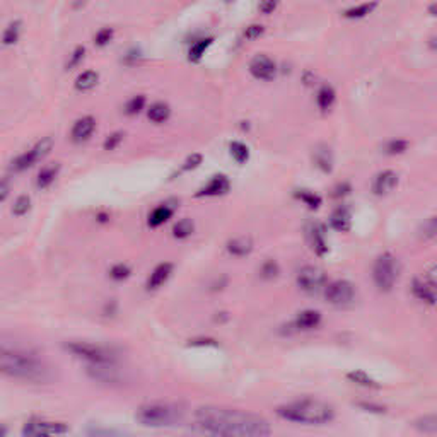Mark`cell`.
Here are the masks:
<instances>
[{"instance_id": "6da1fadb", "label": "cell", "mask_w": 437, "mask_h": 437, "mask_svg": "<svg viewBox=\"0 0 437 437\" xmlns=\"http://www.w3.org/2000/svg\"><path fill=\"white\" fill-rule=\"evenodd\" d=\"M195 426L205 434L227 437H265L272 427L263 417L221 406H200L195 412Z\"/></svg>"}, {"instance_id": "7a4b0ae2", "label": "cell", "mask_w": 437, "mask_h": 437, "mask_svg": "<svg viewBox=\"0 0 437 437\" xmlns=\"http://www.w3.org/2000/svg\"><path fill=\"white\" fill-rule=\"evenodd\" d=\"M0 374L33 384L54 381V371L26 348L0 343Z\"/></svg>"}, {"instance_id": "3957f363", "label": "cell", "mask_w": 437, "mask_h": 437, "mask_svg": "<svg viewBox=\"0 0 437 437\" xmlns=\"http://www.w3.org/2000/svg\"><path fill=\"white\" fill-rule=\"evenodd\" d=\"M277 415L283 421L303 426H325L335 418V408L325 401L304 398L278 406Z\"/></svg>"}, {"instance_id": "277c9868", "label": "cell", "mask_w": 437, "mask_h": 437, "mask_svg": "<svg viewBox=\"0 0 437 437\" xmlns=\"http://www.w3.org/2000/svg\"><path fill=\"white\" fill-rule=\"evenodd\" d=\"M183 418H185V410L173 403H147L142 405L135 413V421L152 429L180 426Z\"/></svg>"}, {"instance_id": "5b68a950", "label": "cell", "mask_w": 437, "mask_h": 437, "mask_svg": "<svg viewBox=\"0 0 437 437\" xmlns=\"http://www.w3.org/2000/svg\"><path fill=\"white\" fill-rule=\"evenodd\" d=\"M398 275L400 263L398 260H396V256H393L391 253H383V255L376 260L373 278L376 287L381 292H390L393 287H395L396 281H398Z\"/></svg>"}, {"instance_id": "8992f818", "label": "cell", "mask_w": 437, "mask_h": 437, "mask_svg": "<svg viewBox=\"0 0 437 437\" xmlns=\"http://www.w3.org/2000/svg\"><path fill=\"white\" fill-rule=\"evenodd\" d=\"M69 352L76 357H81L89 364H106V362H116V353L104 345L87 343V342H69L65 345Z\"/></svg>"}, {"instance_id": "52a82bcc", "label": "cell", "mask_w": 437, "mask_h": 437, "mask_svg": "<svg viewBox=\"0 0 437 437\" xmlns=\"http://www.w3.org/2000/svg\"><path fill=\"white\" fill-rule=\"evenodd\" d=\"M437 266L434 261H431L429 266H427V270H423V273L421 277H417L413 281V294L417 297L418 301H422V303L434 306L437 294H436V286H437Z\"/></svg>"}, {"instance_id": "ba28073f", "label": "cell", "mask_w": 437, "mask_h": 437, "mask_svg": "<svg viewBox=\"0 0 437 437\" xmlns=\"http://www.w3.org/2000/svg\"><path fill=\"white\" fill-rule=\"evenodd\" d=\"M326 301L335 308H351L356 304L357 291L352 282L348 281H335L325 286Z\"/></svg>"}, {"instance_id": "9c48e42d", "label": "cell", "mask_w": 437, "mask_h": 437, "mask_svg": "<svg viewBox=\"0 0 437 437\" xmlns=\"http://www.w3.org/2000/svg\"><path fill=\"white\" fill-rule=\"evenodd\" d=\"M51 149H54V139L51 137L41 139V141H39L34 147L29 149L28 152H24V154L16 157V159L11 163V169L17 173L26 171V169H29L31 166L39 163L43 157H46L48 154H50Z\"/></svg>"}, {"instance_id": "30bf717a", "label": "cell", "mask_w": 437, "mask_h": 437, "mask_svg": "<svg viewBox=\"0 0 437 437\" xmlns=\"http://www.w3.org/2000/svg\"><path fill=\"white\" fill-rule=\"evenodd\" d=\"M297 286L306 294H318L325 289L326 286V275L318 266H303L297 273Z\"/></svg>"}, {"instance_id": "8fae6325", "label": "cell", "mask_w": 437, "mask_h": 437, "mask_svg": "<svg viewBox=\"0 0 437 437\" xmlns=\"http://www.w3.org/2000/svg\"><path fill=\"white\" fill-rule=\"evenodd\" d=\"M69 427L62 422L41 421V418H33L24 426V436H62L67 434Z\"/></svg>"}, {"instance_id": "7c38bea8", "label": "cell", "mask_w": 437, "mask_h": 437, "mask_svg": "<svg viewBox=\"0 0 437 437\" xmlns=\"http://www.w3.org/2000/svg\"><path fill=\"white\" fill-rule=\"evenodd\" d=\"M250 72L253 77L260 81H273L277 76V65L270 56L256 55L250 64Z\"/></svg>"}, {"instance_id": "4fadbf2b", "label": "cell", "mask_w": 437, "mask_h": 437, "mask_svg": "<svg viewBox=\"0 0 437 437\" xmlns=\"http://www.w3.org/2000/svg\"><path fill=\"white\" fill-rule=\"evenodd\" d=\"M87 376L98 383L115 384L120 381V373H118L115 362H106V364H89V367H87Z\"/></svg>"}, {"instance_id": "5bb4252c", "label": "cell", "mask_w": 437, "mask_h": 437, "mask_svg": "<svg viewBox=\"0 0 437 437\" xmlns=\"http://www.w3.org/2000/svg\"><path fill=\"white\" fill-rule=\"evenodd\" d=\"M308 233L309 244H311V250L316 253L318 256H325L328 253V244H326V227L321 222H311L306 229Z\"/></svg>"}, {"instance_id": "9a60e30c", "label": "cell", "mask_w": 437, "mask_h": 437, "mask_svg": "<svg viewBox=\"0 0 437 437\" xmlns=\"http://www.w3.org/2000/svg\"><path fill=\"white\" fill-rule=\"evenodd\" d=\"M231 188V181L229 178L224 176V174H217V176H214L211 181L207 183L204 188H200L199 194L196 196H218V195H224L229 191Z\"/></svg>"}, {"instance_id": "2e32d148", "label": "cell", "mask_w": 437, "mask_h": 437, "mask_svg": "<svg viewBox=\"0 0 437 437\" xmlns=\"http://www.w3.org/2000/svg\"><path fill=\"white\" fill-rule=\"evenodd\" d=\"M396 185H398V174L388 169V171L379 173L378 176H376L373 190L376 195L381 196V195H388L390 191H393V188H395Z\"/></svg>"}, {"instance_id": "e0dca14e", "label": "cell", "mask_w": 437, "mask_h": 437, "mask_svg": "<svg viewBox=\"0 0 437 437\" xmlns=\"http://www.w3.org/2000/svg\"><path fill=\"white\" fill-rule=\"evenodd\" d=\"M96 130V120L93 116H84L81 120L76 121V125L72 126V141L74 142H86Z\"/></svg>"}, {"instance_id": "ac0fdd59", "label": "cell", "mask_w": 437, "mask_h": 437, "mask_svg": "<svg viewBox=\"0 0 437 437\" xmlns=\"http://www.w3.org/2000/svg\"><path fill=\"white\" fill-rule=\"evenodd\" d=\"M330 224L335 231H338V233H347V231L351 229V226H352L351 209L343 207V205H342V207L336 209V211L331 214Z\"/></svg>"}, {"instance_id": "d6986e66", "label": "cell", "mask_w": 437, "mask_h": 437, "mask_svg": "<svg viewBox=\"0 0 437 437\" xmlns=\"http://www.w3.org/2000/svg\"><path fill=\"white\" fill-rule=\"evenodd\" d=\"M171 273H173V263L157 265L154 268V272H152L151 277H149L147 289H151V291L159 289V287L163 286V283L168 281L169 277H171Z\"/></svg>"}, {"instance_id": "ffe728a7", "label": "cell", "mask_w": 437, "mask_h": 437, "mask_svg": "<svg viewBox=\"0 0 437 437\" xmlns=\"http://www.w3.org/2000/svg\"><path fill=\"white\" fill-rule=\"evenodd\" d=\"M321 323V313L320 311H314V309H306V311L299 313V316H297L296 320V328H299V330H313V328L320 326Z\"/></svg>"}, {"instance_id": "44dd1931", "label": "cell", "mask_w": 437, "mask_h": 437, "mask_svg": "<svg viewBox=\"0 0 437 437\" xmlns=\"http://www.w3.org/2000/svg\"><path fill=\"white\" fill-rule=\"evenodd\" d=\"M227 251L234 256H246L253 251V241L251 238L241 236V238H234L227 243Z\"/></svg>"}, {"instance_id": "7402d4cb", "label": "cell", "mask_w": 437, "mask_h": 437, "mask_svg": "<svg viewBox=\"0 0 437 437\" xmlns=\"http://www.w3.org/2000/svg\"><path fill=\"white\" fill-rule=\"evenodd\" d=\"M314 164L321 169L323 173H330L333 169V157L331 151L326 146H318L314 149Z\"/></svg>"}, {"instance_id": "603a6c76", "label": "cell", "mask_w": 437, "mask_h": 437, "mask_svg": "<svg viewBox=\"0 0 437 437\" xmlns=\"http://www.w3.org/2000/svg\"><path fill=\"white\" fill-rule=\"evenodd\" d=\"M173 212H174V209L169 207V205H161V207L154 209V212L149 216V226L151 227L163 226L164 222H168L169 218H171Z\"/></svg>"}, {"instance_id": "cb8c5ba5", "label": "cell", "mask_w": 437, "mask_h": 437, "mask_svg": "<svg viewBox=\"0 0 437 437\" xmlns=\"http://www.w3.org/2000/svg\"><path fill=\"white\" fill-rule=\"evenodd\" d=\"M59 171H60V166H59V164L46 166V168H43L41 171L38 173V178H36V185H38V188H41V190H45V188L50 186L51 183L55 181V178L59 176Z\"/></svg>"}, {"instance_id": "d4e9b609", "label": "cell", "mask_w": 437, "mask_h": 437, "mask_svg": "<svg viewBox=\"0 0 437 437\" xmlns=\"http://www.w3.org/2000/svg\"><path fill=\"white\" fill-rule=\"evenodd\" d=\"M169 115H171V109L166 103H154L151 104V108H149L147 116L149 120L154 121V124H164L166 120H168Z\"/></svg>"}, {"instance_id": "484cf974", "label": "cell", "mask_w": 437, "mask_h": 437, "mask_svg": "<svg viewBox=\"0 0 437 437\" xmlns=\"http://www.w3.org/2000/svg\"><path fill=\"white\" fill-rule=\"evenodd\" d=\"M336 94L335 89L331 86H323L320 89V93H318V106H320L321 111H328V109H331V106L335 104Z\"/></svg>"}, {"instance_id": "4316f807", "label": "cell", "mask_w": 437, "mask_h": 437, "mask_svg": "<svg viewBox=\"0 0 437 437\" xmlns=\"http://www.w3.org/2000/svg\"><path fill=\"white\" fill-rule=\"evenodd\" d=\"M98 81H99L98 72L86 71L76 79V89L77 91H91L93 87H96V84H98Z\"/></svg>"}, {"instance_id": "83f0119b", "label": "cell", "mask_w": 437, "mask_h": 437, "mask_svg": "<svg viewBox=\"0 0 437 437\" xmlns=\"http://www.w3.org/2000/svg\"><path fill=\"white\" fill-rule=\"evenodd\" d=\"M415 429L423 432V434H436L437 432V417L434 413L423 415V417L415 421Z\"/></svg>"}, {"instance_id": "f1b7e54d", "label": "cell", "mask_w": 437, "mask_h": 437, "mask_svg": "<svg viewBox=\"0 0 437 437\" xmlns=\"http://www.w3.org/2000/svg\"><path fill=\"white\" fill-rule=\"evenodd\" d=\"M376 6H378V2H366L361 4V6L351 7L348 11H345V17H348V19H362V17H366L367 14H371V12L374 11Z\"/></svg>"}, {"instance_id": "f546056e", "label": "cell", "mask_w": 437, "mask_h": 437, "mask_svg": "<svg viewBox=\"0 0 437 437\" xmlns=\"http://www.w3.org/2000/svg\"><path fill=\"white\" fill-rule=\"evenodd\" d=\"M214 39L212 38H205V39H200V41H196L194 46L190 48V54H188V59H190V62H200V59H202L205 51H207V48L212 45Z\"/></svg>"}, {"instance_id": "4dcf8cb0", "label": "cell", "mask_w": 437, "mask_h": 437, "mask_svg": "<svg viewBox=\"0 0 437 437\" xmlns=\"http://www.w3.org/2000/svg\"><path fill=\"white\" fill-rule=\"evenodd\" d=\"M347 378L351 379L352 383L359 384V386H364V388H379V384L374 381L371 376H367L364 371H352V373L347 374Z\"/></svg>"}, {"instance_id": "1f68e13d", "label": "cell", "mask_w": 437, "mask_h": 437, "mask_svg": "<svg viewBox=\"0 0 437 437\" xmlns=\"http://www.w3.org/2000/svg\"><path fill=\"white\" fill-rule=\"evenodd\" d=\"M19 34H21V21H12V23L7 26L6 31H4L2 43L7 46L16 45L17 39H19Z\"/></svg>"}, {"instance_id": "d6a6232c", "label": "cell", "mask_w": 437, "mask_h": 437, "mask_svg": "<svg viewBox=\"0 0 437 437\" xmlns=\"http://www.w3.org/2000/svg\"><path fill=\"white\" fill-rule=\"evenodd\" d=\"M194 229H195V226H194V222L190 221V218H181V221H178L176 224H174L173 234H174V238L185 239V238H188V236H191Z\"/></svg>"}, {"instance_id": "836d02e7", "label": "cell", "mask_w": 437, "mask_h": 437, "mask_svg": "<svg viewBox=\"0 0 437 437\" xmlns=\"http://www.w3.org/2000/svg\"><path fill=\"white\" fill-rule=\"evenodd\" d=\"M231 156L234 157L236 163L244 164L250 159V149L244 146L243 142H233L231 144Z\"/></svg>"}, {"instance_id": "e575fe53", "label": "cell", "mask_w": 437, "mask_h": 437, "mask_svg": "<svg viewBox=\"0 0 437 437\" xmlns=\"http://www.w3.org/2000/svg\"><path fill=\"white\" fill-rule=\"evenodd\" d=\"M29 211H31V199H29L28 195L17 196L14 205H12V214H14V216H17V217H23Z\"/></svg>"}, {"instance_id": "d590c367", "label": "cell", "mask_w": 437, "mask_h": 437, "mask_svg": "<svg viewBox=\"0 0 437 437\" xmlns=\"http://www.w3.org/2000/svg\"><path fill=\"white\" fill-rule=\"evenodd\" d=\"M296 196L297 199L301 200V202H304L306 205H308L309 209H318L321 205V196L320 195H316V194H313V191H308V190H299L296 194Z\"/></svg>"}, {"instance_id": "8d00e7d4", "label": "cell", "mask_w": 437, "mask_h": 437, "mask_svg": "<svg viewBox=\"0 0 437 437\" xmlns=\"http://www.w3.org/2000/svg\"><path fill=\"white\" fill-rule=\"evenodd\" d=\"M144 106H146V98H144V96H135V98H132L129 103H126L125 113L130 116L139 115V113L144 109Z\"/></svg>"}, {"instance_id": "74e56055", "label": "cell", "mask_w": 437, "mask_h": 437, "mask_svg": "<svg viewBox=\"0 0 437 437\" xmlns=\"http://www.w3.org/2000/svg\"><path fill=\"white\" fill-rule=\"evenodd\" d=\"M410 144L406 141H401V139H396V141H391L386 144V147H384V152L390 156H396V154H403V152L408 149Z\"/></svg>"}, {"instance_id": "f35d334b", "label": "cell", "mask_w": 437, "mask_h": 437, "mask_svg": "<svg viewBox=\"0 0 437 437\" xmlns=\"http://www.w3.org/2000/svg\"><path fill=\"white\" fill-rule=\"evenodd\" d=\"M109 277H111L113 281H125V278L130 277V268L124 263H118L109 270Z\"/></svg>"}, {"instance_id": "ab89813d", "label": "cell", "mask_w": 437, "mask_h": 437, "mask_svg": "<svg viewBox=\"0 0 437 437\" xmlns=\"http://www.w3.org/2000/svg\"><path fill=\"white\" fill-rule=\"evenodd\" d=\"M111 38H113V29L111 28H103V29H99L98 33H96L94 43L98 46H104V45H108L109 41H111Z\"/></svg>"}, {"instance_id": "60d3db41", "label": "cell", "mask_w": 437, "mask_h": 437, "mask_svg": "<svg viewBox=\"0 0 437 437\" xmlns=\"http://www.w3.org/2000/svg\"><path fill=\"white\" fill-rule=\"evenodd\" d=\"M278 275V265L273 260L265 261L261 266V277L263 278H275Z\"/></svg>"}, {"instance_id": "b9f144b4", "label": "cell", "mask_w": 437, "mask_h": 437, "mask_svg": "<svg viewBox=\"0 0 437 437\" xmlns=\"http://www.w3.org/2000/svg\"><path fill=\"white\" fill-rule=\"evenodd\" d=\"M84 56H86V48L84 46H77L76 50H74L71 60H69V64H67L69 71H71V69H74V67H77V65L81 64L82 60H84Z\"/></svg>"}, {"instance_id": "7bdbcfd3", "label": "cell", "mask_w": 437, "mask_h": 437, "mask_svg": "<svg viewBox=\"0 0 437 437\" xmlns=\"http://www.w3.org/2000/svg\"><path fill=\"white\" fill-rule=\"evenodd\" d=\"M121 141H124V134L121 132H115L111 134L109 137L104 141V151H113V149L118 147V144H120Z\"/></svg>"}, {"instance_id": "ee69618b", "label": "cell", "mask_w": 437, "mask_h": 437, "mask_svg": "<svg viewBox=\"0 0 437 437\" xmlns=\"http://www.w3.org/2000/svg\"><path fill=\"white\" fill-rule=\"evenodd\" d=\"M200 164H202V156H200V154H191L185 161V164L181 166V171H191V169L199 168Z\"/></svg>"}, {"instance_id": "f6af8a7d", "label": "cell", "mask_w": 437, "mask_h": 437, "mask_svg": "<svg viewBox=\"0 0 437 437\" xmlns=\"http://www.w3.org/2000/svg\"><path fill=\"white\" fill-rule=\"evenodd\" d=\"M263 33H265L263 26L253 24V26H250V28L244 29V38H246V39H256V38H260Z\"/></svg>"}, {"instance_id": "bcb514c9", "label": "cell", "mask_w": 437, "mask_h": 437, "mask_svg": "<svg viewBox=\"0 0 437 437\" xmlns=\"http://www.w3.org/2000/svg\"><path fill=\"white\" fill-rule=\"evenodd\" d=\"M278 2L281 0H261L260 2V12H263V14H272L275 9L278 7Z\"/></svg>"}, {"instance_id": "7dc6e473", "label": "cell", "mask_w": 437, "mask_h": 437, "mask_svg": "<svg viewBox=\"0 0 437 437\" xmlns=\"http://www.w3.org/2000/svg\"><path fill=\"white\" fill-rule=\"evenodd\" d=\"M9 194H11V180H9V178H2V180H0V202H4Z\"/></svg>"}, {"instance_id": "c3c4849f", "label": "cell", "mask_w": 437, "mask_h": 437, "mask_svg": "<svg viewBox=\"0 0 437 437\" xmlns=\"http://www.w3.org/2000/svg\"><path fill=\"white\" fill-rule=\"evenodd\" d=\"M436 231H437L436 218L432 217V218H429V222H427V224H423V236H426V238L432 239L436 236Z\"/></svg>"}, {"instance_id": "681fc988", "label": "cell", "mask_w": 437, "mask_h": 437, "mask_svg": "<svg viewBox=\"0 0 437 437\" xmlns=\"http://www.w3.org/2000/svg\"><path fill=\"white\" fill-rule=\"evenodd\" d=\"M348 194H351V185H348V183H340V185L335 188L333 196H336V199H340V196H345V195H348Z\"/></svg>"}, {"instance_id": "f907efd6", "label": "cell", "mask_w": 437, "mask_h": 437, "mask_svg": "<svg viewBox=\"0 0 437 437\" xmlns=\"http://www.w3.org/2000/svg\"><path fill=\"white\" fill-rule=\"evenodd\" d=\"M359 406H362V408L367 410V412H378V413L384 412L383 406H378V405H373V403H359Z\"/></svg>"}, {"instance_id": "816d5d0a", "label": "cell", "mask_w": 437, "mask_h": 437, "mask_svg": "<svg viewBox=\"0 0 437 437\" xmlns=\"http://www.w3.org/2000/svg\"><path fill=\"white\" fill-rule=\"evenodd\" d=\"M0 436H4V429H2V427H0Z\"/></svg>"}]
</instances>
